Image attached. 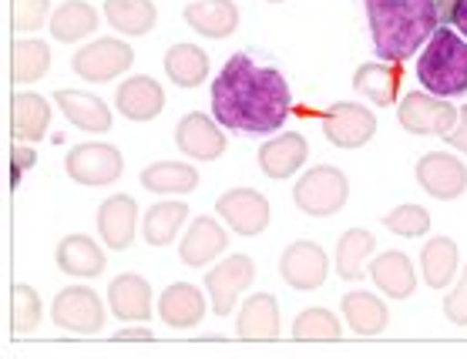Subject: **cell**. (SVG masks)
Wrapping results in <instances>:
<instances>
[{
	"instance_id": "6da1fadb",
	"label": "cell",
	"mask_w": 467,
	"mask_h": 359,
	"mask_svg": "<svg viewBox=\"0 0 467 359\" xmlns=\"http://www.w3.org/2000/svg\"><path fill=\"white\" fill-rule=\"evenodd\" d=\"M293 95L276 67L255 64L249 54H233L213 81V115L225 131L273 135L286 125Z\"/></svg>"
},
{
	"instance_id": "7a4b0ae2",
	"label": "cell",
	"mask_w": 467,
	"mask_h": 359,
	"mask_svg": "<svg viewBox=\"0 0 467 359\" xmlns=\"http://www.w3.org/2000/svg\"><path fill=\"white\" fill-rule=\"evenodd\" d=\"M373 51L380 61L404 64L441 27L437 0H363Z\"/></svg>"
},
{
	"instance_id": "3957f363",
	"label": "cell",
	"mask_w": 467,
	"mask_h": 359,
	"mask_svg": "<svg viewBox=\"0 0 467 359\" xmlns=\"http://www.w3.org/2000/svg\"><path fill=\"white\" fill-rule=\"evenodd\" d=\"M420 85L437 97H454L467 91V41L451 27H437L427 41L424 54L417 57Z\"/></svg>"
},
{
	"instance_id": "277c9868",
	"label": "cell",
	"mask_w": 467,
	"mask_h": 359,
	"mask_svg": "<svg viewBox=\"0 0 467 359\" xmlns=\"http://www.w3.org/2000/svg\"><path fill=\"white\" fill-rule=\"evenodd\" d=\"M347 199H350V181H347V175L340 169H333V165L309 169L296 181V189H293L296 209L303 215H309V219H329V215H337L347 205Z\"/></svg>"
},
{
	"instance_id": "5b68a950",
	"label": "cell",
	"mask_w": 467,
	"mask_h": 359,
	"mask_svg": "<svg viewBox=\"0 0 467 359\" xmlns=\"http://www.w3.org/2000/svg\"><path fill=\"white\" fill-rule=\"evenodd\" d=\"M51 319L71 336H98L105 329V303L88 285H67L54 296Z\"/></svg>"
},
{
	"instance_id": "8992f818",
	"label": "cell",
	"mask_w": 467,
	"mask_h": 359,
	"mask_svg": "<svg viewBox=\"0 0 467 359\" xmlns=\"http://www.w3.org/2000/svg\"><path fill=\"white\" fill-rule=\"evenodd\" d=\"M64 171H67V179L85 185V189H101V185H115L121 179L125 161H121V151L115 145L88 141V145H78V149L67 151Z\"/></svg>"
},
{
	"instance_id": "52a82bcc",
	"label": "cell",
	"mask_w": 467,
	"mask_h": 359,
	"mask_svg": "<svg viewBox=\"0 0 467 359\" xmlns=\"http://www.w3.org/2000/svg\"><path fill=\"white\" fill-rule=\"evenodd\" d=\"M461 111L451 108L444 97L431 95V91H407L400 108H397V121L407 135H434L444 138L447 131H454Z\"/></svg>"
},
{
	"instance_id": "ba28073f",
	"label": "cell",
	"mask_w": 467,
	"mask_h": 359,
	"mask_svg": "<svg viewBox=\"0 0 467 359\" xmlns=\"http://www.w3.org/2000/svg\"><path fill=\"white\" fill-rule=\"evenodd\" d=\"M135 61V51L131 44L118 41V37H101V41L85 44L81 51L71 57V71H75L81 81H91V85H105V81H115L131 67Z\"/></svg>"
},
{
	"instance_id": "9c48e42d",
	"label": "cell",
	"mask_w": 467,
	"mask_h": 359,
	"mask_svg": "<svg viewBox=\"0 0 467 359\" xmlns=\"http://www.w3.org/2000/svg\"><path fill=\"white\" fill-rule=\"evenodd\" d=\"M255 279V262L249 255H229L223 262L205 272V289L213 303L215 316H229L239 303V292H245Z\"/></svg>"
},
{
	"instance_id": "30bf717a",
	"label": "cell",
	"mask_w": 467,
	"mask_h": 359,
	"mask_svg": "<svg viewBox=\"0 0 467 359\" xmlns=\"http://www.w3.org/2000/svg\"><path fill=\"white\" fill-rule=\"evenodd\" d=\"M323 135L337 149H363L377 135V115L357 101H337L323 115Z\"/></svg>"
},
{
	"instance_id": "8fae6325",
	"label": "cell",
	"mask_w": 467,
	"mask_h": 359,
	"mask_svg": "<svg viewBox=\"0 0 467 359\" xmlns=\"http://www.w3.org/2000/svg\"><path fill=\"white\" fill-rule=\"evenodd\" d=\"M417 185L437 201H454L467 191V165L447 151H431L417 161Z\"/></svg>"
},
{
	"instance_id": "7c38bea8",
	"label": "cell",
	"mask_w": 467,
	"mask_h": 359,
	"mask_svg": "<svg viewBox=\"0 0 467 359\" xmlns=\"http://www.w3.org/2000/svg\"><path fill=\"white\" fill-rule=\"evenodd\" d=\"M215 215L239 235H263L269 225V201L255 189H229L215 201Z\"/></svg>"
},
{
	"instance_id": "4fadbf2b",
	"label": "cell",
	"mask_w": 467,
	"mask_h": 359,
	"mask_svg": "<svg viewBox=\"0 0 467 359\" xmlns=\"http://www.w3.org/2000/svg\"><path fill=\"white\" fill-rule=\"evenodd\" d=\"M327 272H329L327 252H323L317 242H309V239H299V242L286 245V252H283V259H279V275H283V282L299 289V292H313V289H319V285L327 282Z\"/></svg>"
},
{
	"instance_id": "5bb4252c",
	"label": "cell",
	"mask_w": 467,
	"mask_h": 359,
	"mask_svg": "<svg viewBox=\"0 0 467 359\" xmlns=\"http://www.w3.org/2000/svg\"><path fill=\"white\" fill-rule=\"evenodd\" d=\"M175 145L192 161H215L225 151V135L219 131V125H213L209 115L192 111L175 128Z\"/></svg>"
},
{
	"instance_id": "9a60e30c",
	"label": "cell",
	"mask_w": 467,
	"mask_h": 359,
	"mask_svg": "<svg viewBox=\"0 0 467 359\" xmlns=\"http://www.w3.org/2000/svg\"><path fill=\"white\" fill-rule=\"evenodd\" d=\"M135 225H139V205L131 195H111L98 209V235L108 249L125 252L135 242Z\"/></svg>"
},
{
	"instance_id": "2e32d148",
	"label": "cell",
	"mask_w": 467,
	"mask_h": 359,
	"mask_svg": "<svg viewBox=\"0 0 467 359\" xmlns=\"http://www.w3.org/2000/svg\"><path fill=\"white\" fill-rule=\"evenodd\" d=\"M309 159V145L299 131H289V135L269 138L263 149H259V169H263L265 179L273 181H286L293 179Z\"/></svg>"
},
{
	"instance_id": "e0dca14e",
	"label": "cell",
	"mask_w": 467,
	"mask_h": 359,
	"mask_svg": "<svg viewBox=\"0 0 467 359\" xmlns=\"http://www.w3.org/2000/svg\"><path fill=\"white\" fill-rule=\"evenodd\" d=\"M225 245H229V235L223 225L215 222L213 215H195L185 239L179 242V259L189 269H205L215 255L225 252Z\"/></svg>"
},
{
	"instance_id": "ac0fdd59",
	"label": "cell",
	"mask_w": 467,
	"mask_h": 359,
	"mask_svg": "<svg viewBox=\"0 0 467 359\" xmlns=\"http://www.w3.org/2000/svg\"><path fill=\"white\" fill-rule=\"evenodd\" d=\"M115 108L128 121H151V118H159L165 111V91H161L155 77L135 75L118 85Z\"/></svg>"
},
{
	"instance_id": "d6986e66",
	"label": "cell",
	"mask_w": 467,
	"mask_h": 359,
	"mask_svg": "<svg viewBox=\"0 0 467 359\" xmlns=\"http://www.w3.org/2000/svg\"><path fill=\"white\" fill-rule=\"evenodd\" d=\"M108 309L121 323H149L151 319V285L135 272L111 279L108 285Z\"/></svg>"
},
{
	"instance_id": "ffe728a7",
	"label": "cell",
	"mask_w": 467,
	"mask_h": 359,
	"mask_svg": "<svg viewBox=\"0 0 467 359\" xmlns=\"http://www.w3.org/2000/svg\"><path fill=\"white\" fill-rule=\"evenodd\" d=\"M54 105L61 108V115L78 128V131H88V135H105L111 128V108L101 101L91 91H71V87H61L54 91Z\"/></svg>"
},
{
	"instance_id": "44dd1931",
	"label": "cell",
	"mask_w": 467,
	"mask_h": 359,
	"mask_svg": "<svg viewBox=\"0 0 467 359\" xmlns=\"http://www.w3.org/2000/svg\"><path fill=\"white\" fill-rule=\"evenodd\" d=\"M185 24L209 41H225L239 27V7L235 0H195L185 7Z\"/></svg>"
},
{
	"instance_id": "7402d4cb",
	"label": "cell",
	"mask_w": 467,
	"mask_h": 359,
	"mask_svg": "<svg viewBox=\"0 0 467 359\" xmlns=\"http://www.w3.org/2000/svg\"><path fill=\"white\" fill-rule=\"evenodd\" d=\"M235 336L243 343H273L279 336V303L269 292H255L239 309Z\"/></svg>"
},
{
	"instance_id": "603a6c76",
	"label": "cell",
	"mask_w": 467,
	"mask_h": 359,
	"mask_svg": "<svg viewBox=\"0 0 467 359\" xmlns=\"http://www.w3.org/2000/svg\"><path fill=\"white\" fill-rule=\"evenodd\" d=\"M400 81H404V64H390V61L360 64L357 75H353V87H357L363 97H370L377 108L397 105Z\"/></svg>"
},
{
	"instance_id": "cb8c5ba5",
	"label": "cell",
	"mask_w": 467,
	"mask_h": 359,
	"mask_svg": "<svg viewBox=\"0 0 467 359\" xmlns=\"http://www.w3.org/2000/svg\"><path fill=\"white\" fill-rule=\"evenodd\" d=\"M159 316L171 329H192L205 319V296L189 282H171L159 296Z\"/></svg>"
},
{
	"instance_id": "d4e9b609",
	"label": "cell",
	"mask_w": 467,
	"mask_h": 359,
	"mask_svg": "<svg viewBox=\"0 0 467 359\" xmlns=\"http://www.w3.org/2000/svg\"><path fill=\"white\" fill-rule=\"evenodd\" d=\"M51 128V101L34 91H17L11 101V131L14 141H41Z\"/></svg>"
},
{
	"instance_id": "484cf974",
	"label": "cell",
	"mask_w": 467,
	"mask_h": 359,
	"mask_svg": "<svg viewBox=\"0 0 467 359\" xmlns=\"http://www.w3.org/2000/svg\"><path fill=\"white\" fill-rule=\"evenodd\" d=\"M373 285L390 299H410L417 289L414 262L407 252H380L370 265Z\"/></svg>"
},
{
	"instance_id": "4316f807",
	"label": "cell",
	"mask_w": 467,
	"mask_h": 359,
	"mask_svg": "<svg viewBox=\"0 0 467 359\" xmlns=\"http://www.w3.org/2000/svg\"><path fill=\"white\" fill-rule=\"evenodd\" d=\"M57 269L75 279H95L105 272V249L88 235H64L57 245Z\"/></svg>"
},
{
	"instance_id": "83f0119b",
	"label": "cell",
	"mask_w": 467,
	"mask_h": 359,
	"mask_svg": "<svg viewBox=\"0 0 467 359\" xmlns=\"http://www.w3.org/2000/svg\"><path fill=\"white\" fill-rule=\"evenodd\" d=\"M343 319L350 323V329L357 336L373 339L387 329L390 309H387V303L380 296H373V292H347L343 296Z\"/></svg>"
},
{
	"instance_id": "f1b7e54d",
	"label": "cell",
	"mask_w": 467,
	"mask_h": 359,
	"mask_svg": "<svg viewBox=\"0 0 467 359\" xmlns=\"http://www.w3.org/2000/svg\"><path fill=\"white\" fill-rule=\"evenodd\" d=\"M98 31V11L88 0H64L51 14V37L61 44L85 41Z\"/></svg>"
},
{
	"instance_id": "f546056e",
	"label": "cell",
	"mask_w": 467,
	"mask_h": 359,
	"mask_svg": "<svg viewBox=\"0 0 467 359\" xmlns=\"http://www.w3.org/2000/svg\"><path fill=\"white\" fill-rule=\"evenodd\" d=\"M141 189L151 195H189L199 189V171L185 161H155L141 171Z\"/></svg>"
},
{
	"instance_id": "4dcf8cb0",
	"label": "cell",
	"mask_w": 467,
	"mask_h": 359,
	"mask_svg": "<svg viewBox=\"0 0 467 359\" xmlns=\"http://www.w3.org/2000/svg\"><path fill=\"white\" fill-rule=\"evenodd\" d=\"M105 21L125 37H145L159 21L151 0H105Z\"/></svg>"
},
{
	"instance_id": "1f68e13d",
	"label": "cell",
	"mask_w": 467,
	"mask_h": 359,
	"mask_svg": "<svg viewBox=\"0 0 467 359\" xmlns=\"http://www.w3.org/2000/svg\"><path fill=\"white\" fill-rule=\"evenodd\" d=\"M165 75L171 85L199 87L209 77V54L199 44H171L165 54Z\"/></svg>"
},
{
	"instance_id": "d6a6232c",
	"label": "cell",
	"mask_w": 467,
	"mask_h": 359,
	"mask_svg": "<svg viewBox=\"0 0 467 359\" xmlns=\"http://www.w3.org/2000/svg\"><path fill=\"white\" fill-rule=\"evenodd\" d=\"M373 245H377V239L367 229H347L340 235V242H337V272H340V279L360 282L367 275V259L373 255Z\"/></svg>"
},
{
	"instance_id": "836d02e7",
	"label": "cell",
	"mask_w": 467,
	"mask_h": 359,
	"mask_svg": "<svg viewBox=\"0 0 467 359\" xmlns=\"http://www.w3.org/2000/svg\"><path fill=\"white\" fill-rule=\"evenodd\" d=\"M420 272L431 289H447L457 272V242L447 235H437L420 249Z\"/></svg>"
},
{
	"instance_id": "e575fe53",
	"label": "cell",
	"mask_w": 467,
	"mask_h": 359,
	"mask_svg": "<svg viewBox=\"0 0 467 359\" xmlns=\"http://www.w3.org/2000/svg\"><path fill=\"white\" fill-rule=\"evenodd\" d=\"M51 71V47L44 41H17L11 47V77L14 85H34Z\"/></svg>"
},
{
	"instance_id": "d590c367",
	"label": "cell",
	"mask_w": 467,
	"mask_h": 359,
	"mask_svg": "<svg viewBox=\"0 0 467 359\" xmlns=\"http://www.w3.org/2000/svg\"><path fill=\"white\" fill-rule=\"evenodd\" d=\"M185 201H159V205H151L145 211V222H141V232H145V242L161 249V245H169L175 235H179L182 222H185Z\"/></svg>"
},
{
	"instance_id": "8d00e7d4",
	"label": "cell",
	"mask_w": 467,
	"mask_h": 359,
	"mask_svg": "<svg viewBox=\"0 0 467 359\" xmlns=\"http://www.w3.org/2000/svg\"><path fill=\"white\" fill-rule=\"evenodd\" d=\"M293 339L296 343H337L343 339V326L329 309H303L293 323Z\"/></svg>"
},
{
	"instance_id": "74e56055",
	"label": "cell",
	"mask_w": 467,
	"mask_h": 359,
	"mask_svg": "<svg viewBox=\"0 0 467 359\" xmlns=\"http://www.w3.org/2000/svg\"><path fill=\"white\" fill-rule=\"evenodd\" d=\"M44 316L41 296L34 292L31 285L17 282L11 289V333L14 336H31L37 323Z\"/></svg>"
},
{
	"instance_id": "f35d334b",
	"label": "cell",
	"mask_w": 467,
	"mask_h": 359,
	"mask_svg": "<svg viewBox=\"0 0 467 359\" xmlns=\"http://www.w3.org/2000/svg\"><path fill=\"white\" fill-rule=\"evenodd\" d=\"M383 225L393 235H404V239H420L431 232V211L420 205H397L393 211L383 215Z\"/></svg>"
},
{
	"instance_id": "ab89813d",
	"label": "cell",
	"mask_w": 467,
	"mask_h": 359,
	"mask_svg": "<svg viewBox=\"0 0 467 359\" xmlns=\"http://www.w3.org/2000/svg\"><path fill=\"white\" fill-rule=\"evenodd\" d=\"M47 0H11V24L14 31H41L47 21Z\"/></svg>"
},
{
	"instance_id": "60d3db41",
	"label": "cell",
	"mask_w": 467,
	"mask_h": 359,
	"mask_svg": "<svg viewBox=\"0 0 467 359\" xmlns=\"http://www.w3.org/2000/svg\"><path fill=\"white\" fill-rule=\"evenodd\" d=\"M444 316H447V323H454V326H467V269L461 272V279H457L454 292L444 296Z\"/></svg>"
},
{
	"instance_id": "b9f144b4",
	"label": "cell",
	"mask_w": 467,
	"mask_h": 359,
	"mask_svg": "<svg viewBox=\"0 0 467 359\" xmlns=\"http://www.w3.org/2000/svg\"><path fill=\"white\" fill-rule=\"evenodd\" d=\"M437 14H441V24H454L461 37L467 41V0H437Z\"/></svg>"
},
{
	"instance_id": "7bdbcfd3",
	"label": "cell",
	"mask_w": 467,
	"mask_h": 359,
	"mask_svg": "<svg viewBox=\"0 0 467 359\" xmlns=\"http://www.w3.org/2000/svg\"><path fill=\"white\" fill-rule=\"evenodd\" d=\"M444 141L451 145L454 151H461V155H467V105L461 108V118H457L454 131H447Z\"/></svg>"
},
{
	"instance_id": "ee69618b",
	"label": "cell",
	"mask_w": 467,
	"mask_h": 359,
	"mask_svg": "<svg viewBox=\"0 0 467 359\" xmlns=\"http://www.w3.org/2000/svg\"><path fill=\"white\" fill-rule=\"evenodd\" d=\"M37 165V155L27 141H14V171H27Z\"/></svg>"
},
{
	"instance_id": "f6af8a7d",
	"label": "cell",
	"mask_w": 467,
	"mask_h": 359,
	"mask_svg": "<svg viewBox=\"0 0 467 359\" xmlns=\"http://www.w3.org/2000/svg\"><path fill=\"white\" fill-rule=\"evenodd\" d=\"M118 343H151L155 339V333L145 326H125V329H118L115 333Z\"/></svg>"
},
{
	"instance_id": "bcb514c9",
	"label": "cell",
	"mask_w": 467,
	"mask_h": 359,
	"mask_svg": "<svg viewBox=\"0 0 467 359\" xmlns=\"http://www.w3.org/2000/svg\"><path fill=\"white\" fill-rule=\"evenodd\" d=\"M269 4H283V0H269Z\"/></svg>"
}]
</instances>
